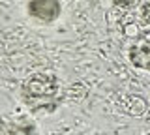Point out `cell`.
Instances as JSON below:
<instances>
[{
    "label": "cell",
    "mask_w": 150,
    "mask_h": 135,
    "mask_svg": "<svg viewBox=\"0 0 150 135\" xmlns=\"http://www.w3.org/2000/svg\"><path fill=\"white\" fill-rule=\"evenodd\" d=\"M58 77L47 71L32 73L25 79L21 86V96L26 105H30L36 113H51L56 107V94H58Z\"/></svg>",
    "instance_id": "cell-1"
},
{
    "label": "cell",
    "mask_w": 150,
    "mask_h": 135,
    "mask_svg": "<svg viewBox=\"0 0 150 135\" xmlns=\"http://www.w3.org/2000/svg\"><path fill=\"white\" fill-rule=\"evenodd\" d=\"M129 60L135 68L150 71V28L143 30L137 36L135 43L129 49Z\"/></svg>",
    "instance_id": "cell-2"
},
{
    "label": "cell",
    "mask_w": 150,
    "mask_h": 135,
    "mask_svg": "<svg viewBox=\"0 0 150 135\" xmlns=\"http://www.w3.org/2000/svg\"><path fill=\"white\" fill-rule=\"evenodd\" d=\"M28 13L38 21L53 23L60 17V2L58 0H28Z\"/></svg>",
    "instance_id": "cell-3"
},
{
    "label": "cell",
    "mask_w": 150,
    "mask_h": 135,
    "mask_svg": "<svg viewBox=\"0 0 150 135\" xmlns=\"http://www.w3.org/2000/svg\"><path fill=\"white\" fill-rule=\"evenodd\" d=\"M124 107L128 111V115H135V116H143V113L146 111V103L141 96H128Z\"/></svg>",
    "instance_id": "cell-4"
},
{
    "label": "cell",
    "mask_w": 150,
    "mask_h": 135,
    "mask_svg": "<svg viewBox=\"0 0 150 135\" xmlns=\"http://www.w3.org/2000/svg\"><path fill=\"white\" fill-rule=\"evenodd\" d=\"M9 135H34V126L32 124H11L9 126Z\"/></svg>",
    "instance_id": "cell-5"
},
{
    "label": "cell",
    "mask_w": 150,
    "mask_h": 135,
    "mask_svg": "<svg viewBox=\"0 0 150 135\" xmlns=\"http://www.w3.org/2000/svg\"><path fill=\"white\" fill-rule=\"evenodd\" d=\"M115 8H133L139 4V0H112Z\"/></svg>",
    "instance_id": "cell-6"
},
{
    "label": "cell",
    "mask_w": 150,
    "mask_h": 135,
    "mask_svg": "<svg viewBox=\"0 0 150 135\" xmlns=\"http://www.w3.org/2000/svg\"><path fill=\"white\" fill-rule=\"evenodd\" d=\"M141 21H143L144 25H150V2H146L141 8Z\"/></svg>",
    "instance_id": "cell-7"
},
{
    "label": "cell",
    "mask_w": 150,
    "mask_h": 135,
    "mask_svg": "<svg viewBox=\"0 0 150 135\" xmlns=\"http://www.w3.org/2000/svg\"><path fill=\"white\" fill-rule=\"evenodd\" d=\"M0 135H9V124L0 120Z\"/></svg>",
    "instance_id": "cell-8"
},
{
    "label": "cell",
    "mask_w": 150,
    "mask_h": 135,
    "mask_svg": "<svg viewBox=\"0 0 150 135\" xmlns=\"http://www.w3.org/2000/svg\"><path fill=\"white\" fill-rule=\"evenodd\" d=\"M144 135H150V133H144Z\"/></svg>",
    "instance_id": "cell-9"
}]
</instances>
